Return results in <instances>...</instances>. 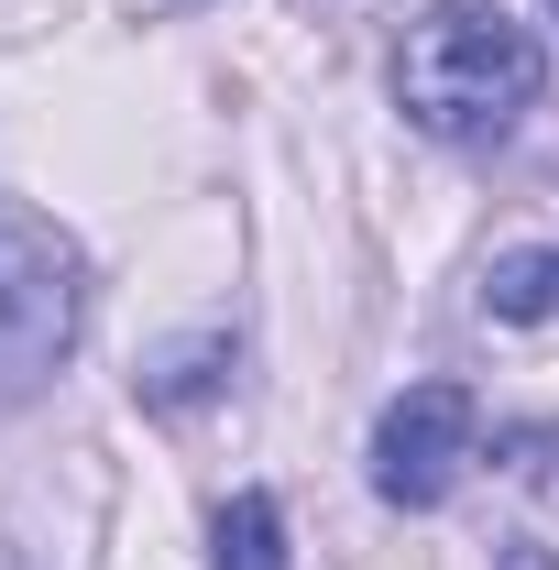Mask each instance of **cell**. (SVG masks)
Instances as JSON below:
<instances>
[{
	"instance_id": "cell-1",
	"label": "cell",
	"mask_w": 559,
	"mask_h": 570,
	"mask_svg": "<svg viewBox=\"0 0 559 570\" xmlns=\"http://www.w3.org/2000/svg\"><path fill=\"white\" fill-rule=\"evenodd\" d=\"M549 88V45L504 11V0H439L406 56H395V99L406 121L439 142H472V132H504L527 99Z\"/></svg>"
},
{
	"instance_id": "cell-2",
	"label": "cell",
	"mask_w": 559,
	"mask_h": 570,
	"mask_svg": "<svg viewBox=\"0 0 559 570\" xmlns=\"http://www.w3.org/2000/svg\"><path fill=\"white\" fill-rule=\"evenodd\" d=\"M88 318V264L56 219L0 209V406H33L56 384V362L77 352Z\"/></svg>"
},
{
	"instance_id": "cell-3",
	"label": "cell",
	"mask_w": 559,
	"mask_h": 570,
	"mask_svg": "<svg viewBox=\"0 0 559 570\" xmlns=\"http://www.w3.org/2000/svg\"><path fill=\"white\" fill-rule=\"evenodd\" d=\"M472 395L461 384H406L384 417H373V494L428 515V504L461 494V472H472Z\"/></svg>"
},
{
	"instance_id": "cell-4",
	"label": "cell",
	"mask_w": 559,
	"mask_h": 570,
	"mask_svg": "<svg viewBox=\"0 0 559 570\" xmlns=\"http://www.w3.org/2000/svg\"><path fill=\"white\" fill-rule=\"evenodd\" d=\"M483 318H516V330L559 318V242H527V253H493V264H483Z\"/></svg>"
},
{
	"instance_id": "cell-5",
	"label": "cell",
	"mask_w": 559,
	"mask_h": 570,
	"mask_svg": "<svg viewBox=\"0 0 559 570\" xmlns=\"http://www.w3.org/2000/svg\"><path fill=\"white\" fill-rule=\"evenodd\" d=\"M209 570H285V515H275V494H231V504H219Z\"/></svg>"
},
{
	"instance_id": "cell-6",
	"label": "cell",
	"mask_w": 559,
	"mask_h": 570,
	"mask_svg": "<svg viewBox=\"0 0 559 570\" xmlns=\"http://www.w3.org/2000/svg\"><path fill=\"white\" fill-rule=\"evenodd\" d=\"M504 570H549V560H538V549H527V538H504Z\"/></svg>"
}]
</instances>
